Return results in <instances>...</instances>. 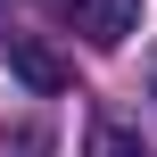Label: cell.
Here are the masks:
<instances>
[{"mask_svg": "<svg viewBox=\"0 0 157 157\" xmlns=\"http://www.w3.org/2000/svg\"><path fill=\"white\" fill-rule=\"evenodd\" d=\"M8 66H17V83H25V91H41V99H50V91H66V58H58V50H41L33 33H8Z\"/></svg>", "mask_w": 157, "mask_h": 157, "instance_id": "cell-1", "label": "cell"}, {"mask_svg": "<svg viewBox=\"0 0 157 157\" xmlns=\"http://www.w3.org/2000/svg\"><path fill=\"white\" fill-rule=\"evenodd\" d=\"M66 17L91 33V41H124L141 25V0H66Z\"/></svg>", "mask_w": 157, "mask_h": 157, "instance_id": "cell-2", "label": "cell"}, {"mask_svg": "<svg viewBox=\"0 0 157 157\" xmlns=\"http://www.w3.org/2000/svg\"><path fill=\"white\" fill-rule=\"evenodd\" d=\"M91 157H157V149L141 132H124V124H99V132H91Z\"/></svg>", "mask_w": 157, "mask_h": 157, "instance_id": "cell-3", "label": "cell"}]
</instances>
